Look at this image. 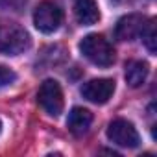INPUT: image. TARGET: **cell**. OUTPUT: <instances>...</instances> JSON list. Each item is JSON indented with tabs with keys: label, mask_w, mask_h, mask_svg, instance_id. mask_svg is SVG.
<instances>
[{
	"label": "cell",
	"mask_w": 157,
	"mask_h": 157,
	"mask_svg": "<svg viewBox=\"0 0 157 157\" xmlns=\"http://www.w3.org/2000/svg\"><path fill=\"white\" fill-rule=\"evenodd\" d=\"M80 50L82 54L94 65L98 67H111L115 63V50L98 33H89L80 41Z\"/></svg>",
	"instance_id": "6da1fadb"
},
{
	"label": "cell",
	"mask_w": 157,
	"mask_h": 157,
	"mask_svg": "<svg viewBox=\"0 0 157 157\" xmlns=\"http://www.w3.org/2000/svg\"><path fill=\"white\" fill-rule=\"evenodd\" d=\"M37 102L43 111L50 117H59L63 113V91L56 80H44L37 93Z\"/></svg>",
	"instance_id": "7a4b0ae2"
},
{
	"label": "cell",
	"mask_w": 157,
	"mask_h": 157,
	"mask_svg": "<svg viewBox=\"0 0 157 157\" xmlns=\"http://www.w3.org/2000/svg\"><path fill=\"white\" fill-rule=\"evenodd\" d=\"M61 21H63V11L59 10L57 4L50 2V0L41 2L33 11V24L43 33H54L61 26Z\"/></svg>",
	"instance_id": "3957f363"
},
{
	"label": "cell",
	"mask_w": 157,
	"mask_h": 157,
	"mask_svg": "<svg viewBox=\"0 0 157 157\" xmlns=\"http://www.w3.org/2000/svg\"><path fill=\"white\" fill-rule=\"evenodd\" d=\"M107 137L113 144L122 148H137L140 142V137L135 126L124 118H117L107 126Z\"/></svg>",
	"instance_id": "277c9868"
},
{
	"label": "cell",
	"mask_w": 157,
	"mask_h": 157,
	"mask_svg": "<svg viewBox=\"0 0 157 157\" xmlns=\"http://www.w3.org/2000/svg\"><path fill=\"white\" fill-rule=\"evenodd\" d=\"M148 21H150L148 17L139 15V13H131V15L122 17L117 22V28H115L117 39L118 41H133V39L140 37L146 24H148Z\"/></svg>",
	"instance_id": "5b68a950"
},
{
	"label": "cell",
	"mask_w": 157,
	"mask_h": 157,
	"mask_svg": "<svg viewBox=\"0 0 157 157\" xmlns=\"http://www.w3.org/2000/svg\"><path fill=\"white\" fill-rule=\"evenodd\" d=\"M115 93V82L109 78H100V80H91L82 87V94L85 100L93 104H105Z\"/></svg>",
	"instance_id": "8992f818"
},
{
	"label": "cell",
	"mask_w": 157,
	"mask_h": 157,
	"mask_svg": "<svg viewBox=\"0 0 157 157\" xmlns=\"http://www.w3.org/2000/svg\"><path fill=\"white\" fill-rule=\"evenodd\" d=\"M30 48V35L22 28H11L0 39V52L8 56H19Z\"/></svg>",
	"instance_id": "52a82bcc"
},
{
	"label": "cell",
	"mask_w": 157,
	"mask_h": 157,
	"mask_svg": "<svg viewBox=\"0 0 157 157\" xmlns=\"http://www.w3.org/2000/svg\"><path fill=\"white\" fill-rule=\"evenodd\" d=\"M93 124V113L89 109H83V107H74L70 113H68V118H67V128L72 135L76 137H82L89 131Z\"/></svg>",
	"instance_id": "ba28073f"
},
{
	"label": "cell",
	"mask_w": 157,
	"mask_h": 157,
	"mask_svg": "<svg viewBox=\"0 0 157 157\" xmlns=\"http://www.w3.org/2000/svg\"><path fill=\"white\" fill-rule=\"evenodd\" d=\"M74 13H76L78 22L83 26H91L100 21V10H98L96 0H76Z\"/></svg>",
	"instance_id": "9c48e42d"
},
{
	"label": "cell",
	"mask_w": 157,
	"mask_h": 157,
	"mask_svg": "<svg viewBox=\"0 0 157 157\" xmlns=\"http://www.w3.org/2000/svg\"><path fill=\"white\" fill-rule=\"evenodd\" d=\"M148 72H150L148 63H144V61H129L126 65V82H128V85L133 87V89L140 87L146 82Z\"/></svg>",
	"instance_id": "30bf717a"
},
{
	"label": "cell",
	"mask_w": 157,
	"mask_h": 157,
	"mask_svg": "<svg viewBox=\"0 0 157 157\" xmlns=\"http://www.w3.org/2000/svg\"><path fill=\"white\" fill-rule=\"evenodd\" d=\"M140 37H142L148 52L150 54H155V50H157V33H155V22L151 19L148 21V24H146V28H144V32H142Z\"/></svg>",
	"instance_id": "8fae6325"
},
{
	"label": "cell",
	"mask_w": 157,
	"mask_h": 157,
	"mask_svg": "<svg viewBox=\"0 0 157 157\" xmlns=\"http://www.w3.org/2000/svg\"><path fill=\"white\" fill-rule=\"evenodd\" d=\"M15 80H17L15 72H13L11 68L4 67V65H0V89H2V87H8V85H11Z\"/></svg>",
	"instance_id": "7c38bea8"
},
{
	"label": "cell",
	"mask_w": 157,
	"mask_h": 157,
	"mask_svg": "<svg viewBox=\"0 0 157 157\" xmlns=\"http://www.w3.org/2000/svg\"><path fill=\"white\" fill-rule=\"evenodd\" d=\"M0 129H2V122H0Z\"/></svg>",
	"instance_id": "4fadbf2b"
}]
</instances>
